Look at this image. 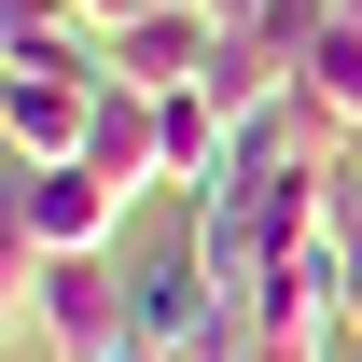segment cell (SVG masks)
Here are the masks:
<instances>
[{
  "mask_svg": "<svg viewBox=\"0 0 362 362\" xmlns=\"http://www.w3.org/2000/svg\"><path fill=\"white\" fill-rule=\"evenodd\" d=\"M320 28H334V0H265V14H251L237 42L265 56V70H307V42H320Z\"/></svg>",
  "mask_w": 362,
  "mask_h": 362,
  "instance_id": "obj_6",
  "label": "cell"
},
{
  "mask_svg": "<svg viewBox=\"0 0 362 362\" xmlns=\"http://www.w3.org/2000/svg\"><path fill=\"white\" fill-rule=\"evenodd\" d=\"M209 56H223V14H209V0H153V14L112 28V84L181 98V84H209Z\"/></svg>",
  "mask_w": 362,
  "mask_h": 362,
  "instance_id": "obj_3",
  "label": "cell"
},
{
  "mask_svg": "<svg viewBox=\"0 0 362 362\" xmlns=\"http://www.w3.org/2000/svg\"><path fill=\"white\" fill-rule=\"evenodd\" d=\"M209 14H223V28H251V14H265V0H209Z\"/></svg>",
  "mask_w": 362,
  "mask_h": 362,
  "instance_id": "obj_10",
  "label": "cell"
},
{
  "mask_svg": "<svg viewBox=\"0 0 362 362\" xmlns=\"http://www.w3.org/2000/svg\"><path fill=\"white\" fill-rule=\"evenodd\" d=\"M126 14H153V0H84V28H98V42H112V28H126Z\"/></svg>",
  "mask_w": 362,
  "mask_h": 362,
  "instance_id": "obj_8",
  "label": "cell"
},
{
  "mask_svg": "<svg viewBox=\"0 0 362 362\" xmlns=\"http://www.w3.org/2000/svg\"><path fill=\"white\" fill-rule=\"evenodd\" d=\"M126 181L84 168V153H56V168H14V251H42V265H70V251H112L126 237Z\"/></svg>",
  "mask_w": 362,
  "mask_h": 362,
  "instance_id": "obj_2",
  "label": "cell"
},
{
  "mask_svg": "<svg viewBox=\"0 0 362 362\" xmlns=\"http://www.w3.org/2000/svg\"><path fill=\"white\" fill-rule=\"evenodd\" d=\"M98 362H181V349H139V334H126V349H98Z\"/></svg>",
  "mask_w": 362,
  "mask_h": 362,
  "instance_id": "obj_9",
  "label": "cell"
},
{
  "mask_svg": "<svg viewBox=\"0 0 362 362\" xmlns=\"http://www.w3.org/2000/svg\"><path fill=\"white\" fill-rule=\"evenodd\" d=\"M293 98H307V112H320L334 139H362V14H334V28L307 42V70H293Z\"/></svg>",
  "mask_w": 362,
  "mask_h": 362,
  "instance_id": "obj_5",
  "label": "cell"
},
{
  "mask_svg": "<svg viewBox=\"0 0 362 362\" xmlns=\"http://www.w3.org/2000/svg\"><path fill=\"white\" fill-rule=\"evenodd\" d=\"M223 320H237V307H223V279L195 265V251H168V265H139V293H126V334H139V349H181V362L209 349Z\"/></svg>",
  "mask_w": 362,
  "mask_h": 362,
  "instance_id": "obj_4",
  "label": "cell"
},
{
  "mask_svg": "<svg viewBox=\"0 0 362 362\" xmlns=\"http://www.w3.org/2000/svg\"><path fill=\"white\" fill-rule=\"evenodd\" d=\"M334 14H362V0H334Z\"/></svg>",
  "mask_w": 362,
  "mask_h": 362,
  "instance_id": "obj_11",
  "label": "cell"
},
{
  "mask_svg": "<svg viewBox=\"0 0 362 362\" xmlns=\"http://www.w3.org/2000/svg\"><path fill=\"white\" fill-rule=\"evenodd\" d=\"M126 293H139V279H112V251H70V265L14 251V320H42V349H56V362L126 349Z\"/></svg>",
  "mask_w": 362,
  "mask_h": 362,
  "instance_id": "obj_1",
  "label": "cell"
},
{
  "mask_svg": "<svg viewBox=\"0 0 362 362\" xmlns=\"http://www.w3.org/2000/svg\"><path fill=\"white\" fill-rule=\"evenodd\" d=\"M334 223H362V139L334 153Z\"/></svg>",
  "mask_w": 362,
  "mask_h": 362,
  "instance_id": "obj_7",
  "label": "cell"
}]
</instances>
